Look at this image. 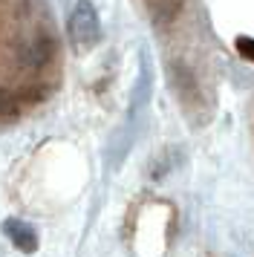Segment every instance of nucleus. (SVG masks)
Segmentation results:
<instances>
[{"label": "nucleus", "instance_id": "f257e3e1", "mask_svg": "<svg viewBox=\"0 0 254 257\" xmlns=\"http://www.w3.org/2000/svg\"><path fill=\"white\" fill-rule=\"evenodd\" d=\"M69 38L78 49H90L98 41V15L90 0H78L69 18Z\"/></svg>", "mask_w": 254, "mask_h": 257}, {"label": "nucleus", "instance_id": "f03ea898", "mask_svg": "<svg viewBox=\"0 0 254 257\" xmlns=\"http://www.w3.org/2000/svg\"><path fill=\"white\" fill-rule=\"evenodd\" d=\"M6 234L12 237V243L18 245L21 251H26V254H32L35 248H38V237H35V231L26 225V222L9 220L6 222Z\"/></svg>", "mask_w": 254, "mask_h": 257}, {"label": "nucleus", "instance_id": "7ed1b4c3", "mask_svg": "<svg viewBox=\"0 0 254 257\" xmlns=\"http://www.w3.org/2000/svg\"><path fill=\"white\" fill-rule=\"evenodd\" d=\"M32 49H35L32 52V64L35 67H41V64L52 55V41H49V38H38V41L32 44Z\"/></svg>", "mask_w": 254, "mask_h": 257}, {"label": "nucleus", "instance_id": "20e7f679", "mask_svg": "<svg viewBox=\"0 0 254 257\" xmlns=\"http://www.w3.org/2000/svg\"><path fill=\"white\" fill-rule=\"evenodd\" d=\"M15 110H18V98H15L9 90H3V87H0V118L12 116Z\"/></svg>", "mask_w": 254, "mask_h": 257}, {"label": "nucleus", "instance_id": "39448f33", "mask_svg": "<svg viewBox=\"0 0 254 257\" xmlns=\"http://www.w3.org/2000/svg\"><path fill=\"white\" fill-rule=\"evenodd\" d=\"M237 52L242 58L254 61V38H237Z\"/></svg>", "mask_w": 254, "mask_h": 257}]
</instances>
